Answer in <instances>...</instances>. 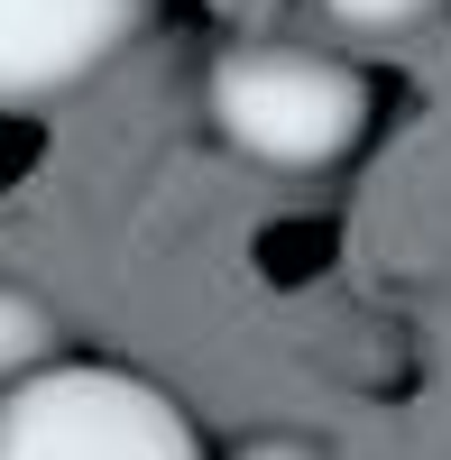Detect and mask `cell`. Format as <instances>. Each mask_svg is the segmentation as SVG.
Returning a JSON list of instances; mask_svg holds the SVG:
<instances>
[{
  "label": "cell",
  "mask_w": 451,
  "mask_h": 460,
  "mask_svg": "<svg viewBox=\"0 0 451 460\" xmlns=\"http://www.w3.org/2000/svg\"><path fill=\"white\" fill-rule=\"evenodd\" d=\"M240 460H323V451H314V442H286V433H268V442H249Z\"/></svg>",
  "instance_id": "8992f818"
},
{
  "label": "cell",
  "mask_w": 451,
  "mask_h": 460,
  "mask_svg": "<svg viewBox=\"0 0 451 460\" xmlns=\"http://www.w3.org/2000/svg\"><path fill=\"white\" fill-rule=\"evenodd\" d=\"M0 460H203L166 387L129 368H37L0 387Z\"/></svg>",
  "instance_id": "7a4b0ae2"
},
{
  "label": "cell",
  "mask_w": 451,
  "mask_h": 460,
  "mask_svg": "<svg viewBox=\"0 0 451 460\" xmlns=\"http://www.w3.org/2000/svg\"><path fill=\"white\" fill-rule=\"evenodd\" d=\"M203 102L212 129L277 175H323L368 138V84L323 47H231Z\"/></svg>",
  "instance_id": "6da1fadb"
},
{
  "label": "cell",
  "mask_w": 451,
  "mask_h": 460,
  "mask_svg": "<svg viewBox=\"0 0 451 460\" xmlns=\"http://www.w3.org/2000/svg\"><path fill=\"white\" fill-rule=\"evenodd\" d=\"M147 0H0V111H37L138 37Z\"/></svg>",
  "instance_id": "3957f363"
},
{
  "label": "cell",
  "mask_w": 451,
  "mask_h": 460,
  "mask_svg": "<svg viewBox=\"0 0 451 460\" xmlns=\"http://www.w3.org/2000/svg\"><path fill=\"white\" fill-rule=\"evenodd\" d=\"M314 10H323L332 28H350V37H396V28L433 19V0H314Z\"/></svg>",
  "instance_id": "5b68a950"
},
{
  "label": "cell",
  "mask_w": 451,
  "mask_h": 460,
  "mask_svg": "<svg viewBox=\"0 0 451 460\" xmlns=\"http://www.w3.org/2000/svg\"><path fill=\"white\" fill-rule=\"evenodd\" d=\"M56 359V314L28 286H0V387H19Z\"/></svg>",
  "instance_id": "277c9868"
}]
</instances>
